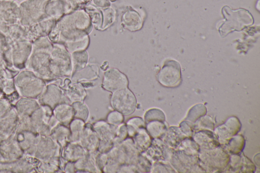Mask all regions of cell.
Wrapping results in <instances>:
<instances>
[{"label": "cell", "instance_id": "6da1fadb", "mask_svg": "<svg viewBox=\"0 0 260 173\" xmlns=\"http://www.w3.org/2000/svg\"><path fill=\"white\" fill-rule=\"evenodd\" d=\"M32 48V42L27 40L7 42L5 50L1 55L6 64L21 68L26 66Z\"/></svg>", "mask_w": 260, "mask_h": 173}, {"label": "cell", "instance_id": "7a4b0ae2", "mask_svg": "<svg viewBox=\"0 0 260 173\" xmlns=\"http://www.w3.org/2000/svg\"><path fill=\"white\" fill-rule=\"evenodd\" d=\"M199 163L204 165L211 171L219 172L227 167L230 156L221 146L211 149L200 148L198 154Z\"/></svg>", "mask_w": 260, "mask_h": 173}, {"label": "cell", "instance_id": "3957f363", "mask_svg": "<svg viewBox=\"0 0 260 173\" xmlns=\"http://www.w3.org/2000/svg\"><path fill=\"white\" fill-rule=\"evenodd\" d=\"M41 78L28 70L20 72L14 79V84L19 92L24 96H35L39 95L44 87Z\"/></svg>", "mask_w": 260, "mask_h": 173}, {"label": "cell", "instance_id": "277c9868", "mask_svg": "<svg viewBox=\"0 0 260 173\" xmlns=\"http://www.w3.org/2000/svg\"><path fill=\"white\" fill-rule=\"evenodd\" d=\"M48 0H25L19 4V23L29 26L46 17L45 7Z\"/></svg>", "mask_w": 260, "mask_h": 173}, {"label": "cell", "instance_id": "5b68a950", "mask_svg": "<svg viewBox=\"0 0 260 173\" xmlns=\"http://www.w3.org/2000/svg\"><path fill=\"white\" fill-rule=\"evenodd\" d=\"M158 82L166 87H176L182 81L180 63L172 59L166 60L157 76Z\"/></svg>", "mask_w": 260, "mask_h": 173}, {"label": "cell", "instance_id": "8992f818", "mask_svg": "<svg viewBox=\"0 0 260 173\" xmlns=\"http://www.w3.org/2000/svg\"><path fill=\"white\" fill-rule=\"evenodd\" d=\"M19 4L13 0H0V31L4 34L11 26L19 23Z\"/></svg>", "mask_w": 260, "mask_h": 173}, {"label": "cell", "instance_id": "52a82bcc", "mask_svg": "<svg viewBox=\"0 0 260 173\" xmlns=\"http://www.w3.org/2000/svg\"><path fill=\"white\" fill-rule=\"evenodd\" d=\"M241 127L240 121L235 116L230 117L224 124L217 127L214 130V133L220 145L223 146L225 145L232 137L238 133Z\"/></svg>", "mask_w": 260, "mask_h": 173}, {"label": "cell", "instance_id": "ba28073f", "mask_svg": "<svg viewBox=\"0 0 260 173\" xmlns=\"http://www.w3.org/2000/svg\"><path fill=\"white\" fill-rule=\"evenodd\" d=\"M113 107L125 115H129L135 110L136 101L133 94L128 90L117 92L111 100Z\"/></svg>", "mask_w": 260, "mask_h": 173}, {"label": "cell", "instance_id": "9c48e42d", "mask_svg": "<svg viewBox=\"0 0 260 173\" xmlns=\"http://www.w3.org/2000/svg\"><path fill=\"white\" fill-rule=\"evenodd\" d=\"M54 19L45 17L40 21L27 27V39L33 42L36 39L46 36L53 27Z\"/></svg>", "mask_w": 260, "mask_h": 173}, {"label": "cell", "instance_id": "30bf717a", "mask_svg": "<svg viewBox=\"0 0 260 173\" xmlns=\"http://www.w3.org/2000/svg\"><path fill=\"white\" fill-rule=\"evenodd\" d=\"M192 138L202 149H211L220 146L216 135L211 130L196 131Z\"/></svg>", "mask_w": 260, "mask_h": 173}, {"label": "cell", "instance_id": "8fae6325", "mask_svg": "<svg viewBox=\"0 0 260 173\" xmlns=\"http://www.w3.org/2000/svg\"><path fill=\"white\" fill-rule=\"evenodd\" d=\"M229 163V168L234 172H253L255 170L253 163L243 154L232 155Z\"/></svg>", "mask_w": 260, "mask_h": 173}, {"label": "cell", "instance_id": "7c38bea8", "mask_svg": "<svg viewBox=\"0 0 260 173\" xmlns=\"http://www.w3.org/2000/svg\"><path fill=\"white\" fill-rule=\"evenodd\" d=\"M186 137L179 127L172 126L167 130L164 141L167 146L175 149Z\"/></svg>", "mask_w": 260, "mask_h": 173}, {"label": "cell", "instance_id": "4fadbf2b", "mask_svg": "<svg viewBox=\"0 0 260 173\" xmlns=\"http://www.w3.org/2000/svg\"><path fill=\"white\" fill-rule=\"evenodd\" d=\"M245 143V139L242 135L236 134L221 147L232 155L239 154L244 148Z\"/></svg>", "mask_w": 260, "mask_h": 173}, {"label": "cell", "instance_id": "5bb4252c", "mask_svg": "<svg viewBox=\"0 0 260 173\" xmlns=\"http://www.w3.org/2000/svg\"><path fill=\"white\" fill-rule=\"evenodd\" d=\"M64 11L60 0H48L45 7V16L54 19L61 16Z\"/></svg>", "mask_w": 260, "mask_h": 173}, {"label": "cell", "instance_id": "9a60e30c", "mask_svg": "<svg viewBox=\"0 0 260 173\" xmlns=\"http://www.w3.org/2000/svg\"><path fill=\"white\" fill-rule=\"evenodd\" d=\"M165 122L160 121L149 122L147 125V129L153 138L160 139L165 135L167 130Z\"/></svg>", "mask_w": 260, "mask_h": 173}, {"label": "cell", "instance_id": "2e32d148", "mask_svg": "<svg viewBox=\"0 0 260 173\" xmlns=\"http://www.w3.org/2000/svg\"><path fill=\"white\" fill-rule=\"evenodd\" d=\"M207 113L206 107L201 103L193 106L189 110L185 120L194 123L201 117Z\"/></svg>", "mask_w": 260, "mask_h": 173}, {"label": "cell", "instance_id": "e0dca14e", "mask_svg": "<svg viewBox=\"0 0 260 173\" xmlns=\"http://www.w3.org/2000/svg\"><path fill=\"white\" fill-rule=\"evenodd\" d=\"M193 128L195 132L203 130L213 131L214 125L211 117L205 115L193 123Z\"/></svg>", "mask_w": 260, "mask_h": 173}, {"label": "cell", "instance_id": "ac0fdd59", "mask_svg": "<svg viewBox=\"0 0 260 173\" xmlns=\"http://www.w3.org/2000/svg\"><path fill=\"white\" fill-rule=\"evenodd\" d=\"M145 121L149 122L153 121H165L164 113L158 109H152L148 111L145 116Z\"/></svg>", "mask_w": 260, "mask_h": 173}, {"label": "cell", "instance_id": "d6986e66", "mask_svg": "<svg viewBox=\"0 0 260 173\" xmlns=\"http://www.w3.org/2000/svg\"><path fill=\"white\" fill-rule=\"evenodd\" d=\"M179 128L187 137H192L194 131L193 123L187 120L183 121L180 124Z\"/></svg>", "mask_w": 260, "mask_h": 173}, {"label": "cell", "instance_id": "ffe728a7", "mask_svg": "<svg viewBox=\"0 0 260 173\" xmlns=\"http://www.w3.org/2000/svg\"><path fill=\"white\" fill-rule=\"evenodd\" d=\"M92 2L94 5L100 8H106L110 6L109 0H92Z\"/></svg>", "mask_w": 260, "mask_h": 173}, {"label": "cell", "instance_id": "44dd1931", "mask_svg": "<svg viewBox=\"0 0 260 173\" xmlns=\"http://www.w3.org/2000/svg\"><path fill=\"white\" fill-rule=\"evenodd\" d=\"M7 46V41L5 36L0 31V55H1Z\"/></svg>", "mask_w": 260, "mask_h": 173}, {"label": "cell", "instance_id": "7402d4cb", "mask_svg": "<svg viewBox=\"0 0 260 173\" xmlns=\"http://www.w3.org/2000/svg\"><path fill=\"white\" fill-rule=\"evenodd\" d=\"M13 1L16 2L17 3L19 4L20 3L23 2V1H24L25 0H13Z\"/></svg>", "mask_w": 260, "mask_h": 173}, {"label": "cell", "instance_id": "603a6c76", "mask_svg": "<svg viewBox=\"0 0 260 173\" xmlns=\"http://www.w3.org/2000/svg\"><path fill=\"white\" fill-rule=\"evenodd\" d=\"M109 1H111V2H114V1H116V0H109Z\"/></svg>", "mask_w": 260, "mask_h": 173}]
</instances>
